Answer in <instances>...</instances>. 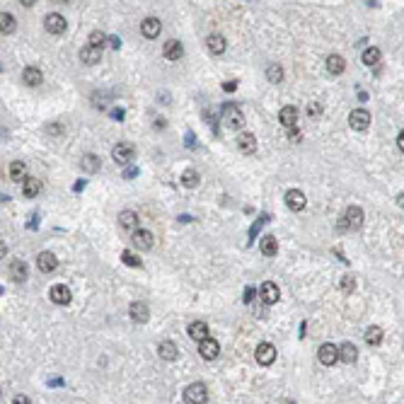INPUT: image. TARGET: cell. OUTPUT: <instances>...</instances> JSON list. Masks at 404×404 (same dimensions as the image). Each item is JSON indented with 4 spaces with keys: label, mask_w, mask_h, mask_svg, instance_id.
Here are the masks:
<instances>
[{
    "label": "cell",
    "mask_w": 404,
    "mask_h": 404,
    "mask_svg": "<svg viewBox=\"0 0 404 404\" xmlns=\"http://www.w3.org/2000/svg\"><path fill=\"white\" fill-rule=\"evenodd\" d=\"M136 175H138L136 167H129V170H126V177H129V179H131V177H136Z\"/></svg>",
    "instance_id": "cell-51"
},
{
    "label": "cell",
    "mask_w": 404,
    "mask_h": 404,
    "mask_svg": "<svg viewBox=\"0 0 404 404\" xmlns=\"http://www.w3.org/2000/svg\"><path fill=\"white\" fill-rule=\"evenodd\" d=\"M12 404H32V399H29L27 395H17L15 399H12Z\"/></svg>",
    "instance_id": "cell-46"
},
{
    "label": "cell",
    "mask_w": 404,
    "mask_h": 404,
    "mask_svg": "<svg viewBox=\"0 0 404 404\" xmlns=\"http://www.w3.org/2000/svg\"><path fill=\"white\" fill-rule=\"evenodd\" d=\"M27 167H25V162H19V160H15L12 165H10V179L12 182H22V179H27Z\"/></svg>",
    "instance_id": "cell-33"
},
{
    "label": "cell",
    "mask_w": 404,
    "mask_h": 404,
    "mask_svg": "<svg viewBox=\"0 0 404 404\" xmlns=\"http://www.w3.org/2000/svg\"><path fill=\"white\" fill-rule=\"evenodd\" d=\"M366 341L370 346H377L380 341H383V329L380 327H368L366 329Z\"/></svg>",
    "instance_id": "cell-37"
},
{
    "label": "cell",
    "mask_w": 404,
    "mask_h": 404,
    "mask_svg": "<svg viewBox=\"0 0 404 404\" xmlns=\"http://www.w3.org/2000/svg\"><path fill=\"white\" fill-rule=\"evenodd\" d=\"M49 295H51V303H56V305H68L70 300H73V295H70V288H68V286H63V283L51 286Z\"/></svg>",
    "instance_id": "cell-10"
},
{
    "label": "cell",
    "mask_w": 404,
    "mask_h": 404,
    "mask_svg": "<svg viewBox=\"0 0 404 404\" xmlns=\"http://www.w3.org/2000/svg\"><path fill=\"white\" fill-rule=\"evenodd\" d=\"M254 288H247V291H245V303H252V300H254Z\"/></svg>",
    "instance_id": "cell-47"
},
{
    "label": "cell",
    "mask_w": 404,
    "mask_h": 404,
    "mask_svg": "<svg viewBox=\"0 0 404 404\" xmlns=\"http://www.w3.org/2000/svg\"><path fill=\"white\" fill-rule=\"evenodd\" d=\"M107 41H109V37H107L104 32H100V29L90 34V46H94V49H104V44H107Z\"/></svg>",
    "instance_id": "cell-38"
},
{
    "label": "cell",
    "mask_w": 404,
    "mask_h": 404,
    "mask_svg": "<svg viewBox=\"0 0 404 404\" xmlns=\"http://www.w3.org/2000/svg\"><path fill=\"white\" fill-rule=\"evenodd\" d=\"M119 228L129 230V232H136L138 230V216L133 211H121L119 213Z\"/></svg>",
    "instance_id": "cell-24"
},
{
    "label": "cell",
    "mask_w": 404,
    "mask_h": 404,
    "mask_svg": "<svg viewBox=\"0 0 404 404\" xmlns=\"http://www.w3.org/2000/svg\"><path fill=\"white\" fill-rule=\"evenodd\" d=\"M397 203H399V208H404V192L399 194V199H397Z\"/></svg>",
    "instance_id": "cell-54"
},
{
    "label": "cell",
    "mask_w": 404,
    "mask_h": 404,
    "mask_svg": "<svg viewBox=\"0 0 404 404\" xmlns=\"http://www.w3.org/2000/svg\"><path fill=\"white\" fill-rule=\"evenodd\" d=\"M339 288L344 291V293H353V291H356V278H353V276H344Z\"/></svg>",
    "instance_id": "cell-40"
},
{
    "label": "cell",
    "mask_w": 404,
    "mask_h": 404,
    "mask_svg": "<svg viewBox=\"0 0 404 404\" xmlns=\"http://www.w3.org/2000/svg\"><path fill=\"white\" fill-rule=\"evenodd\" d=\"M254 359H257L259 366H271V363L276 361V346H274V344H269V341H262V344H257Z\"/></svg>",
    "instance_id": "cell-4"
},
{
    "label": "cell",
    "mask_w": 404,
    "mask_h": 404,
    "mask_svg": "<svg viewBox=\"0 0 404 404\" xmlns=\"http://www.w3.org/2000/svg\"><path fill=\"white\" fill-rule=\"evenodd\" d=\"M124 116H126V111H124V109H119V107H116V109H111V119L124 121Z\"/></svg>",
    "instance_id": "cell-45"
},
{
    "label": "cell",
    "mask_w": 404,
    "mask_h": 404,
    "mask_svg": "<svg viewBox=\"0 0 404 404\" xmlns=\"http://www.w3.org/2000/svg\"><path fill=\"white\" fill-rule=\"evenodd\" d=\"M39 192H41V182H39L37 177H27L25 184H22V194H25V199H34Z\"/></svg>",
    "instance_id": "cell-28"
},
{
    "label": "cell",
    "mask_w": 404,
    "mask_h": 404,
    "mask_svg": "<svg viewBox=\"0 0 404 404\" xmlns=\"http://www.w3.org/2000/svg\"><path fill=\"white\" fill-rule=\"evenodd\" d=\"M327 70H329L331 75H341V73H344V70H346V61H344V56H339V54L327 56Z\"/></svg>",
    "instance_id": "cell-27"
},
{
    "label": "cell",
    "mask_w": 404,
    "mask_h": 404,
    "mask_svg": "<svg viewBox=\"0 0 404 404\" xmlns=\"http://www.w3.org/2000/svg\"><path fill=\"white\" fill-rule=\"evenodd\" d=\"M157 353H160V359H165V361H175L177 359V353H179V349H177V344L175 341H160L157 344Z\"/></svg>",
    "instance_id": "cell-22"
},
{
    "label": "cell",
    "mask_w": 404,
    "mask_h": 404,
    "mask_svg": "<svg viewBox=\"0 0 404 404\" xmlns=\"http://www.w3.org/2000/svg\"><path fill=\"white\" fill-rule=\"evenodd\" d=\"M121 262L126 264V267H143V262H140V257H136L133 252H121Z\"/></svg>",
    "instance_id": "cell-39"
},
{
    "label": "cell",
    "mask_w": 404,
    "mask_h": 404,
    "mask_svg": "<svg viewBox=\"0 0 404 404\" xmlns=\"http://www.w3.org/2000/svg\"><path fill=\"white\" fill-rule=\"evenodd\" d=\"M317 359H320L322 366H334V363L339 361V346H334L331 341L322 344L320 351H317Z\"/></svg>",
    "instance_id": "cell-7"
},
{
    "label": "cell",
    "mask_w": 404,
    "mask_h": 404,
    "mask_svg": "<svg viewBox=\"0 0 404 404\" xmlns=\"http://www.w3.org/2000/svg\"><path fill=\"white\" fill-rule=\"evenodd\" d=\"M189 337H192L194 341H203V339H208V324L206 322H201V320H196V322H192L189 324Z\"/></svg>",
    "instance_id": "cell-23"
},
{
    "label": "cell",
    "mask_w": 404,
    "mask_h": 404,
    "mask_svg": "<svg viewBox=\"0 0 404 404\" xmlns=\"http://www.w3.org/2000/svg\"><path fill=\"white\" fill-rule=\"evenodd\" d=\"M237 150L240 153H245V155H254L257 153V138H254V133H240L237 136Z\"/></svg>",
    "instance_id": "cell-14"
},
{
    "label": "cell",
    "mask_w": 404,
    "mask_h": 404,
    "mask_svg": "<svg viewBox=\"0 0 404 404\" xmlns=\"http://www.w3.org/2000/svg\"><path fill=\"white\" fill-rule=\"evenodd\" d=\"M221 116H223V121L228 124L230 129L237 131V129H242V126H245V114H242V111H240L237 107L232 104V102H225V104L221 107Z\"/></svg>",
    "instance_id": "cell-1"
},
{
    "label": "cell",
    "mask_w": 404,
    "mask_h": 404,
    "mask_svg": "<svg viewBox=\"0 0 404 404\" xmlns=\"http://www.w3.org/2000/svg\"><path fill=\"white\" fill-rule=\"evenodd\" d=\"M46 133H49V136H61V133H63V126H61V124H49V126H46Z\"/></svg>",
    "instance_id": "cell-42"
},
{
    "label": "cell",
    "mask_w": 404,
    "mask_h": 404,
    "mask_svg": "<svg viewBox=\"0 0 404 404\" xmlns=\"http://www.w3.org/2000/svg\"><path fill=\"white\" fill-rule=\"evenodd\" d=\"M259 249H262V254H264V257H276V252H278V242H276L274 235H267V237H262V242H259Z\"/></svg>",
    "instance_id": "cell-30"
},
{
    "label": "cell",
    "mask_w": 404,
    "mask_h": 404,
    "mask_svg": "<svg viewBox=\"0 0 404 404\" xmlns=\"http://www.w3.org/2000/svg\"><path fill=\"white\" fill-rule=\"evenodd\" d=\"M206 46H208V51L213 56H223L225 54V49H228V41L223 34H211V37L206 39Z\"/></svg>",
    "instance_id": "cell-20"
},
{
    "label": "cell",
    "mask_w": 404,
    "mask_h": 404,
    "mask_svg": "<svg viewBox=\"0 0 404 404\" xmlns=\"http://www.w3.org/2000/svg\"><path fill=\"white\" fill-rule=\"evenodd\" d=\"M131 245L140 252H148V249L155 245V237H153V232L150 230H136L133 235H131Z\"/></svg>",
    "instance_id": "cell-6"
},
{
    "label": "cell",
    "mask_w": 404,
    "mask_h": 404,
    "mask_svg": "<svg viewBox=\"0 0 404 404\" xmlns=\"http://www.w3.org/2000/svg\"><path fill=\"white\" fill-rule=\"evenodd\" d=\"M133 155H136V148L131 146V143H116V146L111 148V157L119 165H129L131 160H133Z\"/></svg>",
    "instance_id": "cell-3"
},
{
    "label": "cell",
    "mask_w": 404,
    "mask_h": 404,
    "mask_svg": "<svg viewBox=\"0 0 404 404\" xmlns=\"http://www.w3.org/2000/svg\"><path fill=\"white\" fill-rule=\"evenodd\" d=\"M0 32H3V34L15 32V17H12L10 12H3V15H0Z\"/></svg>",
    "instance_id": "cell-36"
},
{
    "label": "cell",
    "mask_w": 404,
    "mask_h": 404,
    "mask_svg": "<svg viewBox=\"0 0 404 404\" xmlns=\"http://www.w3.org/2000/svg\"><path fill=\"white\" fill-rule=\"evenodd\" d=\"M397 146H399V150L404 153V131L399 133V136H397Z\"/></svg>",
    "instance_id": "cell-49"
},
{
    "label": "cell",
    "mask_w": 404,
    "mask_h": 404,
    "mask_svg": "<svg viewBox=\"0 0 404 404\" xmlns=\"http://www.w3.org/2000/svg\"><path fill=\"white\" fill-rule=\"evenodd\" d=\"M73 189H75V192H80V189H85V179H83V182H78V184H75Z\"/></svg>",
    "instance_id": "cell-53"
},
{
    "label": "cell",
    "mask_w": 404,
    "mask_h": 404,
    "mask_svg": "<svg viewBox=\"0 0 404 404\" xmlns=\"http://www.w3.org/2000/svg\"><path fill=\"white\" fill-rule=\"evenodd\" d=\"M307 199H305V194L300 189H291V192L286 194V206L291 208V211H303Z\"/></svg>",
    "instance_id": "cell-16"
},
{
    "label": "cell",
    "mask_w": 404,
    "mask_h": 404,
    "mask_svg": "<svg viewBox=\"0 0 404 404\" xmlns=\"http://www.w3.org/2000/svg\"><path fill=\"white\" fill-rule=\"evenodd\" d=\"M259 298H262V300H264L267 305H274V303H278L281 291H278V286H276L274 281H264V283H262V288H259Z\"/></svg>",
    "instance_id": "cell-9"
},
{
    "label": "cell",
    "mask_w": 404,
    "mask_h": 404,
    "mask_svg": "<svg viewBox=\"0 0 404 404\" xmlns=\"http://www.w3.org/2000/svg\"><path fill=\"white\" fill-rule=\"evenodd\" d=\"M184 404H208V387L203 383H192L184 390Z\"/></svg>",
    "instance_id": "cell-2"
},
{
    "label": "cell",
    "mask_w": 404,
    "mask_h": 404,
    "mask_svg": "<svg viewBox=\"0 0 404 404\" xmlns=\"http://www.w3.org/2000/svg\"><path fill=\"white\" fill-rule=\"evenodd\" d=\"M264 223H269V216H262V218H259V221L254 223V225H252V230H249V235L254 237V235H257L259 230H262V225H264Z\"/></svg>",
    "instance_id": "cell-41"
},
{
    "label": "cell",
    "mask_w": 404,
    "mask_h": 404,
    "mask_svg": "<svg viewBox=\"0 0 404 404\" xmlns=\"http://www.w3.org/2000/svg\"><path fill=\"white\" fill-rule=\"evenodd\" d=\"M356 359H359V349H356L351 341L341 344L339 346V361H344V363H353Z\"/></svg>",
    "instance_id": "cell-29"
},
{
    "label": "cell",
    "mask_w": 404,
    "mask_h": 404,
    "mask_svg": "<svg viewBox=\"0 0 404 404\" xmlns=\"http://www.w3.org/2000/svg\"><path fill=\"white\" fill-rule=\"evenodd\" d=\"M10 276H12V281H15V283L27 281V264H25L22 259H15V262L10 264Z\"/></svg>",
    "instance_id": "cell-26"
},
{
    "label": "cell",
    "mask_w": 404,
    "mask_h": 404,
    "mask_svg": "<svg viewBox=\"0 0 404 404\" xmlns=\"http://www.w3.org/2000/svg\"><path fill=\"white\" fill-rule=\"evenodd\" d=\"M223 90H225V92H235V90H237V80H225V83H223Z\"/></svg>",
    "instance_id": "cell-44"
},
{
    "label": "cell",
    "mask_w": 404,
    "mask_h": 404,
    "mask_svg": "<svg viewBox=\"0 0 404 404\" xmlns=\"http://www.w3.org/2000/svg\"><path fill=\"white\" fill-rule=\"evenodd\" d=\"M109 44H111V49H119V46H121V41H119V39H116V37H111V39H109Z\"/></svg>",
    "instance_id": "cell-50"
},
{
    "label": "cell",
    "mask_w": 404,
    "mask_h": 404,
    "mask_svg": "<svg viewBox=\"0 0 404 404\" xmlns=\"http://www.w3.org/2000/svg\"><path fill=\"white\" fill-rule=\"evenodd\" d=\"M267 78H269V83H274V85L283 83V68H281L278 63H271L267 68Z\"/></svg>",
    "instance_id": "cell-35"
},
{
    "label": "cell",
    "mask_w": 404,
    "mask_h": 404,
    "mask_svg": "<svg viewBox=\"0 0 404 404\" xmlns=\"http://www.w3.org/2000/svg\"><path fill=\"white\" fill-rule=\"evenodd\" d=\"M288 138H291V140H298V138H300V131H298V129H291V131H288Z\"/></svg>",
    "instance_id": "cell-48"
},
{
    "label": "cell",
    "mask_w": 404,
    "mask_h": 404,
    "mask_svg": "<svg viewBox=\"0 0 404 404\" xmlns=\"http://www.w3.org/2000/svg\"><path fill=\"white\" fill-rule=\"evenodd\" d=\"M278 121L283 124L286 129L291 131V129H298L295 126V121H298V109H295L293 104H288V107H283V109L278 111Z\"/></svg>",
    "instance_id": "cell-19"
},
{
    "label": "cell",
    "mask_w": 404,
    "mask_h": 404,
    "mask_svg": "<svg viewBox=\"0 0 404 404\" xmlns=\"http://www.w3.org/2000/svg\"><path fill=\"white\" fill-rule=\"evenodd\" d=\"M162 54H165L167 61H179L184 54V46L177 41V39H170V41H165V46H162Z\"/></svg>",
    "instance_id": "cell-21"
},
{
    "label": "cell",
    "mask_w": 404,
    "mask_h": 404,
    "mask_svg": "<svg viewBox=\"0 0 404 404\" xmlns=\"http://www.w3.org/2000/svg\"><path fill=\"white\" fill-rule=\"evenodd\" d=\"M65 27H68V25H65L63 15H58V12H49L44 17V29L49 34H56V37H58V34L65 32Z\"/></svg>",
    "instance_id": "cell-5"
},
{
    "label": "cell",
    "mask_w": 404,
    "mask_h": 404,
    "mask_svg": "<svg viewBox=\"0 0 404 404\" xmlns=\"http://www.w3.org/2000/svg\"><path fill=\"white\" fill-rule=\"evenodd\" d=\"M349 126L353 131H366L370 126V114L368 109H353L349 114Z\"/></svg>",
    "instance_id": "cell-8"
},
{
    "label": "cell",
    "mask_w": 404,
    "mask_h": 404,
    "mask_svg": "<svg viewBox=\"0 0 404 404\" xmlns=\"http://www.w3.org/2000/svg\"><path fill=\"white\" fill-rule=\"evenodd\" d=\"M199 353H201V359L206 361H213V359H218V353H221V346H218V341L216 339H203L199 341Z\"/></svg>",
    "instance_id": "cell-13"
},
{
    "label": "cell",
    "mask_w": 404,
    "mask_h": 404,
    "mask_svg": "<svg viewBox=\"0 0 404 404\" xmlns=\"http://www.w3.org/2000/svg\"><path fill=\"white\" fill-rule=\"evenodd\" d=\"M155 129H165V119H155Z\"/></svg>",
    "instance_id": "cell-52"
},
{
    "label": "cell",
    "mask_w": 404,
    "mask_h": 404,
    "mask_svg": "<svg viewBox=\"0 0 404 404\" xmlns=\"http://www.w3.org/2000/svg\"><path fill=\"white\" fill-rule=\"evenodd\" d=\"M199 179H201V177H199V172H196V170H192V167H189V170H184L182 177H179L182 186H186V189H194V186H199Z\"/></svg>",
    "instance_id": "cell-32"
},
{
    "label": "cell",
    "mask_w": 404,
    "mask_h": 404,
    "mask_svg": "<svg viewBox=\"0 0 404 404\" xmlns=\"http://www.w3.org/2000/svg\"><path fill=\"white\" fill-rule=\"evenodd\" d=\"M344 223L349 230H359L363 225V208L361 206H349L346 213H344Z\"/></svg>",
    "instance_id": "cell-11"
},
{
    "label": "cell",
    "mask_w": 404,
    "mask_h": 404,
    "mask_svg": "<svg viewBox=\"0 0 404 404\" xmlns=\"http://www.w3.org/2000/svg\"><path fill=\"white\" fill-rule=\"evenodd\" d=\"M22 83L29 85V87H37V85L44 83V73L39 70L37 65H27V68L22 70Z\"/></svg>",
    "instance_id": "cell-17"
},
{
    "label": "cell",
    "mask_w": 404,
    "mask_h": 404,
    "mask_svg": "<svg viewBox=\"0 0 404 404\" xmlns=\"http://www.w3.org/2000/svg\"><path fill=\"white\" fill-rule=\"evenodd\" d=\"M80 167H83L85 172H97V170H100V157L87 153V155H83V160H80Z\"/></svg>",
    "instance_id": "cell-34"
},
{
    "label": "cell",
    "mask_w": 404,
    "mask_h": 404,
    "mask_svg": "<svg viewBox=\"0 0 404 404\" xmlns=\"http://www.w3.org/2000/svg\"><path fill=\"white\" fill-rule=\"evenodd\" d=\"M363 63L368 65V68H373V65L380 63V58H383V54H380V49H375V46H368L366 51H363Z\"/></svg>",
    "instance_id": "cell-31"
},
{
    "label": "cell",
    "mask_w": 404,
    "mask_h": 404,
    "mask_svg": "<svg viewBox=\"0 0 404 404\" xmlns=\"http://www.w3.org/2000/svg\"><path fill=\"white\" fill-rule=\"evenodd\" d=\"M56 267H58V259L54 252H41L37 257V269L41 274H51V271H56Z\"/></svg>",
    "instance_id": "cell-15"
},
{
    "label": "cell",
    "mask_w": 404,
    "mask_h": 404,
    "mask_svg": "<svg viewBox=\"0 0 404 404\" xmlns=\"http://www.w3.org/2000/svg\"><path fill=\"white\" fill-rule=\"evenodd\" d=\"M129 315L133 322L143 324V322H148V317H150V307H148V303H143V300H133L129 307Z\"/></svg>",
    "instance_id": "cell-12"
},
{
    "label": "cell",
    "mask_w": 404,
    "mask_h": 404,
    "mask_svg": "<svg viewBox=\"0 0 404 404\" xmlns=\"http://www.w3.org/2000/svg\"><path fill=\"white\" fill-rule=\"evenodd\" d=\"M160 29H162V22L157 17H146L140 22V32H143V37L148 39H155L160 34Z\"/></svg>",
    "instance_id": "cell-18"
},
{
    "label": "cell",
    "mask_w": 404,
    "mask_h": 404,
    "mask_svg": "<svg viewBox=\"0 0 404 404\" xmlns=\"http://www.w3.org/2000/svg\"><path fill=\"white\" fill-rule=\"evenodd\" d=\"M80 61H83L85 65H94L102 61V49H94V46H85L83 51H80Z\"/></svg>",
    "instance_id": "cell-25"
},
{
    "label": "cell",
    "mask_w": 404,
    "mask_h": 404,
    "mask_svg": "<svg viewBox=\"0 0 404 404\" xmlns=\"http://www.w3.org/2000/svg\"><path fill=\"white\" fill-rule=\"evenodd\" d=\"M307 114L315 119V116H320V114H322V107L317 104V102H310V104H307Z\"/></svg>",
    "instance_id": "cell-43"
}]
</instances>
